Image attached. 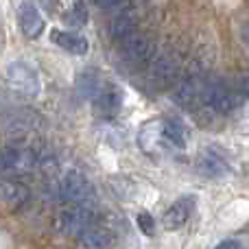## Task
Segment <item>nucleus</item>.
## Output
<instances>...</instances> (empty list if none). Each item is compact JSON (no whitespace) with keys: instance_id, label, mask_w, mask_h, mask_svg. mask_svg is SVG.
Masks as SVG:
<instances>
[{"instance_id":"nucleus-1","label":"nucleus","mask_w":249,"mask_h":249,"mask_svg":"<svg viewBox=\"0 0 249 249\" xmlns=\"http://www.w3.org/2000/svg\"><path fill=\"white\" fill-rule=\"evenodd\" d=\"M238 105L232 88L221 79H201L199 90V107H206L214 114H230Z\"/></svg>"},{"instance_id":"nucleus-2","label":"nucleus","mask_w":249,"mask_h":249,"mask_svg":"<svg viewBox=\"0 0 249 249\" xmlns=\"http://www.w3.org/2000/svg\"><path fill=\"white\" fill-rule=\"evenodd\" d=\"M59 197L64 199L68 206H77V203H92L94 190H92L90 179H88L81 171L72 168V171H68L64 177H61Z\"/></svg>"},{"instance_id":"nucleus-3","label":"nucleus","mask_w":249,"mask_h":249,"mask_svg":"<svg viewBox=\"0 0 249 249\" xmlns=\"http://www.w3.org/2000/svg\"><path fill=\"white\" fill-rule=\"evenodd\" d=\"M57 225L68 236H81L90 225H94V210L90 203H77V206H66L61 210Z\"/></svg>"},{"instance_id":"nucleus-4","label":"nucleus","mask_w":249,"mask_h":249,"mask_svg":"<svg viewBox=\"0 0 249 249\" xmlns=\"http://www.w3.org/2000/svg\"><path fill=\"white\" fill-rule=\"evenodd\" d=\"M153 59V44L140 33H131L121 42V61L127 68H144Z\"/></svg>"},{"instance_id":"nucleus-5","label":"nucleus","mask_w":249,"mask_h":249,"mask_svg":"<svg viewBox=\"0 0 249 249\" xmlns=\"http://www.w3.org/2000/svg\"><path fill=\"white\" fill-rule=\"evenodd\" d=\"M37 155L29 146H2L0 149V173L4 175H24L33 171Z\"/></svg>"},{"instance_id":"nucleus-6","label":"nucleus","mask_w":249,"mask_h":249,"mask_svg":"<svg viewBox=\"0 0 249 249\" xmlns=\"http://www.w3.org/2000/svg\"><path fill=\"white\" fill-rule=\"evenodd\" d=\"M177 77H179V61L173 55L153 57L146 66V81L155 90H164V88L173 86Z\"/></svg>"},{"instance_id":"nucleus-7","label":"nucleus","mask_w":249,"mask_h":249,"mask_svg":"<svg viewBox=\"0 0 249 249\" xmlns=\"http://www.w3.org/2000/svg\"><path fill=\"white\" fill-rule=\"evenodd\" d=\"M7 79H9V86L16 92H20V94L24 96L39 94V88H42L39 86V74L26 61H11L7 66Z\"/></svg>"},{"instance_id":"nucleus-8","label":"nucleus","mask_w":249,"mask_h":249,"mask_svg":"<svg viewBox=\"0 0 249 249\" xmlns=\"http://www.w3.org/2000/svg\"><path fill=\"white\" fill-rule=\"evenodd\" d=\"M92 103H94V109L101 118L112 121V118L118 116V112H121V107H123L121 88L112 86V83H103V88H101L99 94L92 99Z\"/></svg>"},{"instance_id":"nucleus-9","label":"nucleus","mask_w":249,"mask_h":249,"mask_svg":"<svg viewBox=\"0 0 249 249\" xmlns=\"http://www.w3.org/2000/svg\"><path fill=\"white\" fill-rule=\"evenodd\" d=\"M18 26L29 39H35L44 33V18L39 13L37 4L31 2V0H24L18 7Z\"/></svg>"},{"instance_id":"nucleus-10","label":"nucleus","mask_w":249,"mask_h":249,"mask_svg":"<svg viewBox=\"0 0 249 249\" xmlns=\"http://www.w3.org/2000/svg\"><path fill=\"white\" fill-rule=\"evenodd\" d=\"M162 124H164V118H151V121L142 123L140 129H138V146L146 155L158 153L160 149H164Z\"/></svg>"},{"instance_id":"nucleus-11","label":"nucleus","mask_w":249,"mask_h":249,"mask_svg":"<svg viewBox=\"0 0 249 249\" xmlns=\"http://www.w3.org/2000/svg\"><path fill=\"white\" fill-rule=\"evenodd\" d=\"M51 42L55 44V46H59L61 51L70 53V55H86V53L90 51V42H88L81 33H74V31L53 29Z\"/></svg>"},{"instance_id":"nucleus-12","label":"nucleus","mask_w":249,"mask_h":249,"mask_svg":"<svg viewBox=\"0 0 249 249\" xmlns=\"http://www.w3.org/2000/svg\"><path fill=\"white\" fill-rule=\"evenodd\" d=\"M195 210V197H181L164 212L162 216V223L166 230H179L186 225V221L190 219Z\"/></svg>"},{"instance_id":"nucleus-13","label":"nucleus","mask_w":249,"mask_h":249,"mask_svg":"<svg viewBox=\"0 0 249 249\" xmlns=\"http://www.w3.org/2000/svg\"><path fill=\"white\" fill-rule=\"evenodd\" d=\"M197 168H199V173L206 175V177H225L230 173L228 160L214 149H206V151L199 153Z\"/></svg>"},{"instance_id":"nucleus-14","label":"nucleus","mask_w":249,"mask_h":249,"mask_svg":"<svg viewBox=\"0 0 249 249\" xmlns=\"http://www.w3.org/2000/svg\"><path fill=\"white\" fill-rule=\"evenodd\" d=\"M133 29H136V16L131 11H118L114 20L109 22V37L114 42H123L124 37L136 33Z\"/></svg>"},{"instance_id":"nucleus-15","label":"nucleus","mask_w":249,"mask_h":249,"mask_svg":"<svg viewBox=\"0 0 249 249\" xmlns=\"http://www.w3.org/2000/svg\"><path fill=\"white\" fill-rule=\"evenodd\" d=\"M162 136H164V146H173V149H184L186 142H188V131L179 121L164 118Z\"/></svg>"},{"instance_id":"nucleus-16","label":"nucleus","mask_w":249,"mask_h":249,"mask_svg":"<svg viewBox=\"0 0 249 249\" xmlns=\"http://www.w3.org/2000/svg\"><path fill=\"white\" fill-rule=\"evenodd\" d=\"M79 243L86 249H107L109 243H112V232L101 228V225H90V228L79 236Z\"/></svg>"},{"instance_id":"nucleus-17","label":"nucleus","mask_w":249,"mask_h":249,"mask_svg":"<svg viewBox=\"0 0 249 249\" xmlns=\"http://www.w3.org/2000/svg\"><path fill=\"white\" fill-rule=\"evenodd\" d=\"M101 88H103V81H101V77L94 72V70H86V72H81L77 77V92H79V96H83V99L92 101L96 94H99Z\"/></svg>"},{"instance_id":"nucleus-18","label":"nucleus","mask_w":249,"mask_h":249,"mask_svg":"<svg viewBox=\"0 0 249 249\" xmlns=\"http://www.w3.org/2000/svg\"><path fill=\"white\" fill-rule=\"evenodd\" d=\"M26 197H29V190H26L22 184L2 179V195H0V201L2 203H9V206H20V203L26 201Z\"/></svg>"},{"instance_id":"nucleus-19","label":"nucleus","mask_w":249,"mask_h":249,"mask_svg":"<svg viewBox=\"0 0 249 249\" xmlns=\"http://www.w3.org/2000/svg\"><path fill=\"white\" fill-rule=\"evenodd\" d=\"M66 22L70 26H83L88 22V7L83 0H74V4L70 7V11L66 13Z\"/></svg>"},{"instance_id":"nucleus-20","label":"nucleus","mask_w":249,"mask_h":249,"mask_svg":"<svg viewBox=\"0 0 249 249\" xmlns=\"http://www.w3.org/2000/svg\"><path fill=\"white\" fill-rule=\"evenodd\" d=\"M138 228H140V232L144 234V236H151V234L155 232L153 216H151L149 212H140V214H138Z\"/></svg>"},{"instance_id":"nucleus-21","label":"nucleus","mask_w":249,"mask_h":249,"mask_svg":"<svg viewBox=\"0 0 249 249\" xmlns=\"http://www.w3.org/2000/svg\"><path fill=\"white\" fill-rule=\"evenodd\" d=\"M96 4L103 9H121L124 4V0H96Z\"/></svg>"},{"instance_id":"nucleus-22","label":"nucleus","mask_w":249,"mask_h":249,"mask_svg":"<svg viewBox=\"0 0 249 249\" xmlns=\"http://www.w3.org/2000/svg\"><path fill=\"white\" fill-rule=\"evenodd\" d=\"M214 249H243L241 243H236V241H223L221 245H216Z\"/></svg>"},{"instance_id":"nucleus-23","label":"nucleus","mask_w":249,"mask_h":249,"mask_svg":"<svg viewBox=\"0 0 249 249\" xmlns=\"http://www.w3.org/2000/svg\"><path fill=\"white\" fill-rule=\"evenodd\" d=\"M243 39H245V42L249 44V22L245 24V29H243Z\"/></svg>"},{"instance_id":"nucleus-24","label":"nucleus","mask_w":249,"mask_h":249,"mask_svg":"<svg viewBox=\"0 0 249 249\" xmlns=\"http://www.w3.org/2000/svg\"><path fill=\"white\" fill-rule=\"evenodd\" d=\"M245 94H247V96H249V77H247V79H245Z\"/></svg>"},{"instance_id":"nucleus-25","label":"nucleus","mask_w":249,"mask_h":249,"mask_svg":"<svg viewBox=\"0 0 249 249\" xmlns=\"http://www.w3.org/2000/svg\"><path fill=\"white\" fill-rule=\"evenodd\" d=\"M0 195H2V179H0Z\"/></svg>"}]
</instances>
